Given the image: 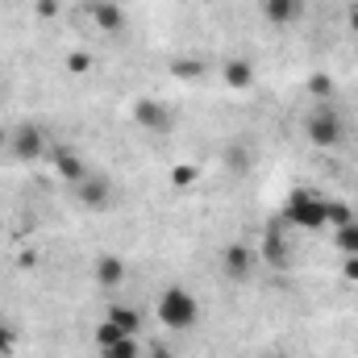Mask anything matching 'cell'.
I'll use <instances>...</instances> for the list:
<instances>
[{"instance_id": "obj_9", "label": "cell", "mask_w": 358, "mask_h": 358, "mask_svg": "<svg viewBox=\"0 0 358 358\" xmlns=\"http://www.w3.org/2000/svg\"><path fill=\"white\" fill-rule=\"evenodd\" d=\"M92 275H96L100 287H121V283H125V263H121L117 255H100L96 267H92Z\"/></svg>"}, {"instance_id": "obj_8", "label": "cell", "mask_w": 358, "mask_h": 358, "mask_svg": "<svg viewBox=\"0 0 358 358\" xmlns=\"http://www.w3.org/2000/svg\"><path fill=\"white\" fill-rule=\"evenodd\" d=\"M92 17H96V25H100L104 34H125V13H121V4L96 0V4H92Z\"/></svg>"}, {"instance_id": "obj_3", "label": "cell", "mask_w": 358, "mask_h": 358, "mask_svg": "<svg viewBox=\"0 0 358 358\" xmlns=\"http://www.w3.org/2000/svg\"><path fill=\"white\" fill-rule=\"evenodd\" d=\"M304 134H308V142H313V146L334 150V146H342L346 125H342V117H338L334 108H313V113H308V121H304Z\"/></svg>"}, {"instance_id": "obj_25", "label": "cell", "mask_w": 358, "mask_h": 358, "mask_svg": "<svg viewBox=\"0 0 358 358\" xmlns=\"http://www.w3.org/2000/svg\"><path fill=\"white\" fill-rule=\"evenodd\" d=\"M171 179H176V187H187V183H196V167H176Z\"/></svg>"}, {"instance_id": "obj_27", "label": "cell", "mask_w": 358, "mask_h": 358, "mask_svg": "<svg viewBox=\"0 0 358 358\" xmlns=\"http://www.w3.org/2000/svg\"><path fill=\"white\" fill-rule=\"evenodd\" d=\"M346 25H350V34H358V0L346 8Z\"/></svg>"}, {"instance_id": "obj_29", "label": "cell", "mask_w": 358, "mask_h": 358, "mask_svg": "<svg viewBox=\"0 0 358 358\" xmlns=\"http://www.w3.org/2000/svg\"><path fill=\"white\" fill-rule=\"evenodd\" d=\"M279 358H283V355H279Z\"/></svg>"}, {"instance_id": "obj_18", "label": "cell", "mask_w": 358, "mask_h": 358, "mask_svg": "<svg viewBox=\"0 0 358 358\" xmlns=\"http://www.w3.org/2000/svg\"><path fill=\"white\" fill-rule=\"evenodd\" d=\"M67 71H71V76H88V71H92V55H88V50L67 55Z\"/></svg>"}, {"instance_id": "obj_11", "label": "cell", "mask_w": 358, "mask_h": 358, "mask_svg": "<svg viewBox=\"0 0 358 358\" xmlns=\"http://www.w3.org/2000/svg\"><path fill=\"white\" fill-rule=\"evenodd\" d=\"M221 80L229 84V88H250L255 84V63H246V59H229L225 67H221Z\"/></svg>"}, {"instance_id": "obj_1", "label": "cell", "mask_w": 358, "mask_h": 358, "mask_svg": "<svg viewBox=\"0 0 358 358\" xmlns=\"http://www.w3.org/2000/svg\"><path fill=\"white\" fill-rule=\"evenodd\" d=\"M155 313H159V321H163L167 329H176V334H187V329L200 321V304H196V296H192L187 287H179V283H171V287L159 296Z\"/></svg>"}, {"instance_id": "obj_4", "label": "cell", "mask_w": 358, "mask_h": 358, "mask_svg": "<svg viewBox=\"0 0 358 358\" xmlns=\"http://www.w3.org/2000/svg\"><path fill=\"white\" fill-rule=\"evenodd\" d=\"M255 267H259V250L255 246H246V242H229L225 246V275L234 283H246L255 275Z\"/></svg>"}, {"instance_id": "obj_23", "label": "cell", "mask_w": 358, "mask_h": 358, "mask_svg": "<svg viewBox=\"0 0 358 358\" xmlns=\"http://www.w3.org/2000/svg\"><path fill=\"white\" fill-rule=\"evenodd\" d=\"M142 358H176V355H171V346H163V342H146Z\"/></svg>"}, {"instance_id": "obj_20", "label": "cell", "mask_w": 358, "mask_h": 358, "mask_svg": "<svg viewBox=\"0 0 358 358\" xmlns=\"http://www.w3.org/2000/svg\"><path fill=\"white\" fill-rule=\"evenodd\" d=\"M13 350H17V329L0 325V358H13Z\"/></svg>"}, {"instance_id": "obj_21", "label": "cell", "mask_w": 358, "mask_h": 358, "mask_svg": "<svg viewBox=\"0 0 358 358\" xmlns=\"http://www.w3.org/2000/svg\"><path fill=\"white\" fill-rule=\"evenodd\" d=\"M308 92L325 100V96H334V80H329V76H313V80H308Z\"/></svg>"}, {"instance_id": "obj_10", "label": "cell", "mask_w": 358, "mask_h": 358, "mask_svg": "<svg viewBox=\"0 0 358 358\" xmlns=\"http://www.w3.org/2000/svg\"><path fill=\"white\" fill-rule=\"evenodd\" d=\"M263 8H267V21H275V25H292V21H300L304 0H263Z\"/></svg>"}, {"instance_id": "obj_26", "label": "cell", "mask_w": 358, "mask_h": 358, "mask_svg": "<svg viewBox=\"0 0 358 358\" xmlns=\"http://www.w3.org/2000/svg\"><path fill=\"white\" fill-rule=\"evenodd\" d=\"M38 13L42 17H59V0H38Z\"/></svg>"}, {"instance_id": "obj_14", "label": "cell", "mask_w": 358, "mask_h": 358, "mask_svg": "<svg viewBox=\"0 0 358 358\" xmlns=\"http://www.w3.org/2000/svg\"><path fill=\"white\" fill-rule=\"evenodd\" d=\"M350 221H355V208L342 204V200H329V208H325V225L342 229V225H350Z\"/></svg>"}, {"instance_id": "obj_15", "label": "cell", "mask_w": 358, "mask_h": 358, "mask_svg": "<svg viewBox=\"0 0 358 358\" xmlns=\"http://www.w3.org/2000/svg\"><path fill=\"white\" fill-rule=\"evenodd\" d=\"M100 358H142V346H138V338H121L117 346H104Z\"/></svg>"}, {"instance_id": "obj_24", "label": "cell", "mask_w": 358, "mask_h": 358, "mask_svg": "<svg viewBox=\"0 0 358 358\" xmlns=\"http://www.w3.org/2000/svg\"><path fill=\"white\" fill-rule=\"evenodd\" d=\"M267 259L275 263V267H283V263H287V255H283V242H275V238H271V242H267Z\"/></svg>"}, {"instance_id": "obj_7", "label": "cell", "mask_w": 358, "mask_h": 358, "mask_svg": "<svg viewBox=\"0 0 358 358\" xmlns=\"http://www.w3.org/2000/svg\"><path fill=\"white\" fill-rule=\"evenodd\" d=\"M134 121H138L142 129H150V134H167V129L176 125V117H171L159 100H138V104H134Z\"/></svg>"}, {"instance_id": "obj_2", "label": "cell", "mask_w": 358, "mask_h": 358, "mask_svg": "<svg viewBox=\"0 0 358 358\" xmlns=\"http://www.w3.org/2000/svg\"><path fill=\"white\" fill-rule=\"evenodd\" d=\"M325 208H329L325 196L300 187V192H292V200L283 204V217H287L292 225H300V229H321V225H325Z\"/></svg>"}, {"instance_id": "obj_6", "label": "cell", "mask_w": 358, "mask_h": 358, "mask_svg": "<svg viewBox=\"0 0 358 358\" xmlns=\"http://www.w3.org/2000/svg\"><path fill=\"white\" fill-rule=\"evenodd\" d=\"M13 155L25 159V163L42 159V155H46V134H42L38 125H17V129H13Z\"/></svg>"}, {"instance_id": "obj_16", "label": "cell", "mask_w": 358, "mask_h": 358, "mask_svg": "<svg viewBox=\"0 0 358 358\" xmlns=\"http://www.w3.org/2000/svg\"><path fill=\"white\" fill-rule=\"evenodd\" d=\"M338 250H342V255H358V217L350 225L338 229Z\"/></svg>"}, {"instance_id": "obj_13", "label": "cell", "mask_w": 358, "mask_h": 358, "mask_svg": "<svg viewBox=\"0 0 358 358\" xmlns=\"http://www.w3.org/2000/svg\"><path fill=\"white\" fill-rule=\"evenodd\" d=\"M104 321H113L121 334H138V325H142V317L129 308V304H108V313H104Z\"/></svg>"}, {"instance_id": "obj_22", "label": "cell", "mask_w": 358, "mask_h": 358, "mask_svg": "<svg viewBox=\"0 0 358 358\" xmlns=\"http://www.w3.org/2000/svg\"><path fill=\"white\" fill-rule=\"evenodd\" d=\"M342 279L358 283V255H342Z\"/></svg>"}, {"instance_id": "obj_28", "label": "cell", "mask_w": 358, "mask_h": 358, "mask_svg": "<svg viewBox=\"0 0 358 358\" xmlns=\"http://www.w3.org/2000/svg\"><path fill=\"white\" fill-rule=\"evenodd\" d=\"M200 4H213V0H200Z\"/></svg>"}, {"instance_id": "obj_19", "label": "cell", "mask_w": 358, "mask_h": 358, "mask_svg": "<svg viewBox=\"0 0 358 358\" xmlns=\"http://www.w3.org/2000/svg\"><path fill=\"white\" fill-rule=\"evenodd\" d=\"M171 71H176L179 80H200V76H204V63H187V59H183V63H176Z\"/></svg>"}, {"instance_id": "obj_12", "label": "cell", "mask_w": 358, "mask_h": 358, "mask_svg": "<svg viewBox=\"0 0 358 358\" xmlns=\"http://www.w3.org/2000/svg\"><path fill=\"white\" fill-rule=\"evenodd\" d=\"M55 163H59V176L63 179H71V183H80V179L88 176V167H84V159L80 155H71V150H55Z\"/></svg>"}, {"instance_id": "obj_17", "label": "cell", "mask_w": 358, "mask_h": 358, "mask_svg": "<svg viewBox=\"0 0 358 358\" xmlns=\"http://www.w3.org/2000/svg\"><path fill=\"white\" fill-rule=\"evenodd\" d=\"M121 338H134V334H121V329H117L113 321H104V325L96 329V346H100V350H104V346H117Z\"/></svg>"}, {"instance_id": "obj_5", "label": "cell", "mask_w": 358, "mask_h": 358, "mask_svg": "<svg viewBox=\"0 0 358 358\" xmlns=\"http://www.w3.org/2000/svg\"><path fill=\"white\" fill-rule=\"evenodd\" d=\"M76 200L84 204V208H92V213H100V208H108L113 204V183L104 176H84L80 183H76Z\"/></svg>"}]
</instances>
